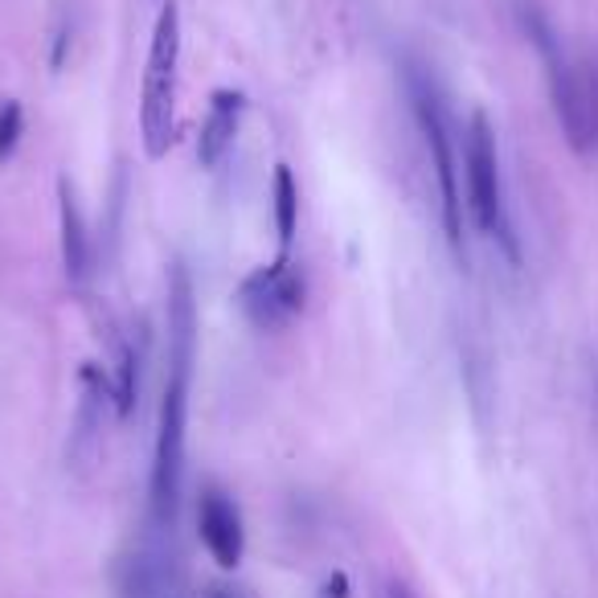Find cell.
Listing matches in <instances>:
<instances>
[{
	"label": "cell",
	"mask_w": 598,
	"mask_h": 598,
	"mask_svg": "<svg viewBox=\"0 0 598 598\" xmlns=\"http://www.w3.org/2000/svg\"><path fill=\"white\" fill-rule=\"evenodd\" d=\"M176 58H181V13L169 0L157 16L152 30V49H148V70H143V152L160 160L173 143V111H176Z\"/></svg>",
	"instance_id": "1"
},
{
	"label": "cell",
	"mask_w": 598,
	"mask_h": 598,
	"mask_svg": "<svg viewBox=\"0 0 598 598\" xmlns=\"http://www.w3.org/2000/svg\"><path fill=\"white\" fill-rule=\"evenodd\" d=\"M406 91L423 127V140L435 157V176H439V197H442V226L456 254H463V218H459V185H456V152H451V136H447V115H442L439 91L423 66H406Z\"/></svg>",
	"instance_id": "2"
},
{
	"label": "cell",
	"mask_w": 598,
	"mask_h": 598,
	"mask_svg": "<svg viewBox=\"0 0 598 598\" xmlns=\"http://www.w3.org/2000/svg\"><path fill=\"white\" fill-rule=\"evenodd\" d=\"M185 410H189V378L169 373L164 402H160L157 468H152V517L157 525H173L181 508V480H185Z\"/></svg>",
	"instance_id": "3"
},
{
	"label": "cell",
	"mask_w": 598,
	"mask_h": 598,
	"mask_svg": "<svg viewBox=\"0 0 598 598\" xmlns=\"http://www.w3.org/2000/svg\"><path fill=\"white\" fill-rule=\"evenodd\" d=\"M463 164H468V193H472L475 221L484 234H496L508 246V254L517 258V242L504 218V197H501V157H496V136L484 111L472 115L468 127V148H463Z\"/></svg>",
	"instance_id": "4"
},
{
	"label": "cell",
	"mask_w": 598,
	"mask_h": 598,
	"mask_svg": "<svg viewBox=\"0 0 598 598\" xmlns=\"http://www.w3.org/2000/svg\"><path fill=\"white\" fill-rule=\"evenodd\" d=\"M242 308L258 329H279L303 308V279L287 263H275L242 284Z\"/></svg>",
	"instance_id": "5"
},
{
	"label": "cell",
	"mask_w": 598,
	"mask_h": 598,
	"mask_svg": "<svg viewBox=\"0 0 598 598\" xmlns=\"http://www.w3.org/2000/svg\"><path fill=\"white\" fill-rule=\"evenodd\" d=\"M193 345H197V312H193V284L185 267H173L169 284V373L189 378L193 373Z\"/></svg>",
	"instance_id": "6"
},
{
	"label": "cell",
	"mask_w": 598,
	"mask_h": 598,
	"mask_svg": "<svg viewBox=\"0 0 598 598\" xmlns=\"http://www.w3.org/2000/svg\"><path fill=\"white\" fill-rule=\"evenodd\" d=\"M197 525H202L205 550L214 553L221 570H234L242 562V517L238 508L221 492H205L202 508H197Z\"/></svg>",
	"instance_id": "7"
},
{
	"label": "cell",
	"mask_w": 598,
	"mask_h": 598,
	"mask_svg": "<svg viewBox=\"0 0 598 598\" xmlns=\"http://www.w3.org/2000/svg\"><path fill=\"white\" fill-rule=\"evenodd\" d=\"M238 115H242V95L218 91L214 107H209V119L202 127V143H197V160H202L205 169H218L221 157L230 152V143L238 136Z\"/></svg>",
	"instance_id": "8"
},
{
	"label": "cell",
	"mask_w": 598,
	"mask_h": 598,
	"mask_svg": "<svg viewBox=\"0 0 598 598\" xmlns=\"http://www.w3.org/2000/svg\"><path fill=\"white\" fill-rule=\"evenodd\" d=\"M58 189H62V202H58V214H62V263H66L70 284H82L87 271H91V242H87V226H82L74 189H70L66 181Z\"/></svg>",
	"instance_id": "9"
},
{
	"label": "cell",
	"mask_w": 598,
	"mask_h": 598,
	"mask_svg": "<svg viewBox=\"0 0 598 598\" xmlns=\"http://www.w3.org/2000/svg\"><path fill=\"white\" fill-rule=\"evenodd\" d=\"M176 583L173 557L164 553H136L124 566V595L127 598H160Z\"/></svg>",
	"instance_id": "10"
},
{
	"label": "cell",
	"mask_w": 598,
	"mask_h": 598,
	"mask_svg": "<svg viewBox=\"0 0 598 598\" xmlns=\"http://www.w3.org/2000/svg\"><path fill=\"white\" fill-rule=\"evenodd\" d=\"M136 398H140V357L127 341H115V406L124 418L136 410Z\"/></svg>",
	"instance_id": "11"
},
{
	"label": "cell",
	"mask_w": 598,
	"mask_h": 598,
	"mask_svg": "<svg viewBox=\"0 0 598 598\" xmlns=\"http://www.w3.org/2000/svg\"><path fill=\"white\" fill-rule=\"evenodd\" d=\"M296 209H299V189H296V176L287 164L275 169V226H279V242H291L296 234Z\"/></svg>",
	"instance_id": "12"
},
{
	"label": "cell",
	"mask_w": 598,
	"mask_h": 598,
	"mask_svg": "<svg viewBox=\"0 0 598 598\" xmlns=\"http://www.w3.org/2000/svg\"><path fill=\"white\" fill-rule=\"evenodd\" d=\"M16 140H21V103L9 99V103L0 107V160L13 157Z\"/></svg>",
	"instance_id": "13"
},
{
	"label": "cell",
	"mask_w": 598,
	"mask_h": 598,
	"mask_svg": "<svg viewBox=\"0 0 598 598\" xmlns=\"http://www.w3.org/2000/svg\"><path fill=\"white\" fill-rule=\"evenodd\" d=\"M378 598H418L414 590H410L406 583H398V578H390V583L381 586V595Z\"/></svg>",
	"instance_id": "14"
},
{
	"label": "cell",
	"mask_w": 598,
	"mask_h": 598,
	"mask_svg": "<svg viewBox=\"0 0 598 598\" xmlns=\"http://www.w3.org/2000/svg\"><path fill=\"white\" fill-rule=\"evenodd\" d=\"M345 590H348V578H345V574H332L329 598H345Z\"/></svg>",
	"instance_id": "15"
},
{
	"label": "cell",
	"mask_w": 598,
	"mask_h": 598,
	"mask_svg": "<svg viewBox=\"0 0 598 598\" xmlns=\"http://www.w3.org/2000/svg\"><path fill=\"white\" fill-rule=\"evenodd\" d=\"M590 381H595V414H598V365H595V373H590Z\"/></svg>",
	"instance_id": "16"
}]
</instances>
